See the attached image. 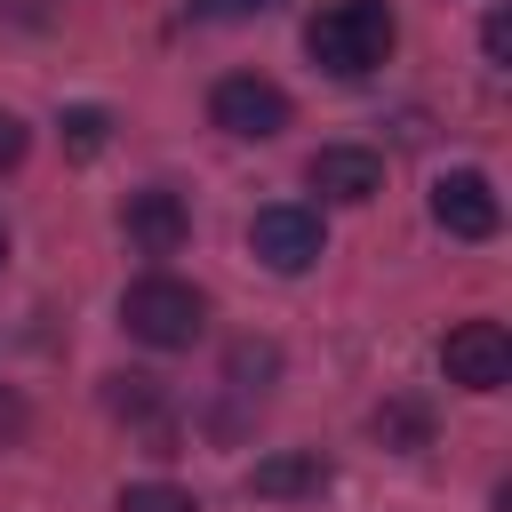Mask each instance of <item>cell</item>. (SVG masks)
<instances>
[{
	"label": "cell",
	"instance_id": "obj_9",
	"mask_svg": "<svg viewBox=\"0 0 512 512\" xmlns=\"http://www.w3.org/2000/svg\"><path fill=\"white\" fill-rule=\"evenodd\" d=\"M248 488L272 496V504H288V496H320V488H328V464H320L312 448H280V456H264V464L248 472Z\"/></svg>",
	"mask_w": 512,
	"mask_h": 512
},
{
	"label": "cell",
	"instance_id": "obj_3",
	"mask_svg": "<svg viewBox=\"0 0 512 512\" xmlns=\"http://www.w3.org/2000/svg\"><path fill=\"white\" fill-rule=\"evenodd\" d=\"M248 248H256V264H264V272H312V264H320V248H328V232H320V216H312V208L272 200V208H256Z\"/></svg>",
	"mask_w": 512,
	"mask_h": 512
},
{
	"label": "cell",
	"instance_id": "obj_10",
	"mask_svg": "<svg viewBox=\"0 0 512 512\" xmlns=\"http://www.w3.org/2000/svg\"><path fill=\"white\" fill-rule=\"evenodd\" d=\"M56 128H64V152H72V160H96V152L112 144V112H104V104H64Z\"/></svg>",
	"mask_w": 512,
	"mask_h": 512
},
{
	"label": "cell",
	"instance_id": "obj_11",
	"mask_svg": "<svg viewBox=\"0 0 512 512\" xmlns=\"http://www.w3.org/2000/svg\"><path fill=\"white\" fill-rule=\"evenodd\" d=\"M224 376H232L240 392H264V384L280 376V344H256V336H240V344L224 352Z\"/></svg>",
	"mask_w": 512,
	"mask_h": 512
},
{
	"label": "cell",
	"instance_id": "obj_14",
	"mask_svg": "<svg viewBox=\"0 0 512 512\" xmlns=\"http://www.w3.org/2000/svg\"><path fill=\"white\" fill-rule=\"evenodd\" d=\"M480 48H488V64H512V16H504V8L480 24Z\"/></svg>",
	"mask_w": 512,
	"mask_h": 512
},
{
	"label": "cell",
	"instance_id": "obj_6",
	"mask_svg": "<svg viewBox=\"0 0 512 512\" xmlns=\"http://www.w3.org/2000/svg\"><path fill=\"white\" fill-rule=\"evenodd\" d=\"M432 224H440L448 240H488V232L504 224L496 184H488L480 168H448V176L432 184Z\"/></svg>",
	"mask_w": 512,
	"mask_h": 512
},
{
	"label": "cell",
	"instance_id": "obj_5",
	"mask_svg": "<svg viewBox=\"0 0 512 512\" xmlns=\"http://www.w3.org/2000/svg\"><path fill=\"white\" fill-rule=\"evenodd\" d=\"M208 112H216V128H224V136H240V144H264V136H280V128H288V96H280L272 80H256V72L216 80Z\"/></svg>",
	"mask_w": 512,
	"mask_h": 512
},
{
	"label": "cell",
	"instance_id": "obj_8",
	"mask_svg": "<svg viewBox=\"0 0 512 512\" xmlns=\"http://www.w3.org/2000/svg\"><path fill=\"white\" fill-rule=\"evenodd\" d=\"M120 224H128V240H136L144 256H176V248H184V232H192V216H184V200H176L168 184H144V192H128Z\"/></svg>",
	"mask_w": 512,
	"mask_h": 512
},
{
	"label": "cell",
	"instance_id": "obj_7",
	"mask_svg": "<svg viewBox=\"0 0 512 512\" xmlns=\"http://www.w3.org/2000/svg\"><path fill=\"white\" fill-rule=\"evenodd\" d=\"M304 176H312V192H328V200H376V192H384V160H376L368 144H320V152L304 160Z\"/></svg>",
	"mask_w": 512,
	"mask_h": 512
},
{
	"label": "cell",
	"instance_id": "obj_12",
	"mask_svg": "<svg viewBox=\"0 0 512 512\" xmlns=\"http://www.w3.org/2000/svg\"><path fill=\"white\" fill-rule=\"evenodd\" d=\"M376 432H384V448H424V440H432V416H424L416 400H384V408H376Z\"/></svg>",
	"mask_w": 512,
	"mask_h": 512
},
{
	"label": "cell",
	"instance_id": "obj_16",
	"mask_svg": "<svg viewBox=\"0 0 512 512\" xmlns=\"http://www.w3.org/2000/svg\"><path fill=\"white\" fill-rule=\"evenodd\" d=\"M200 8H208V16H264L272 0H200Z\"/></svg>",
	"mask_w": 512,
	"mask_h": 512
},
{
	"label": "cell",
	"instance_id": "obj_15",
	"mask_svg": "<svg viewBox=\"0 0 512 512\" xmlns=\"http://www.w3.org/2000/svg\"><path fill=\"white\" fill-rule=\"evenodd\" d=\"M24 144H32V136H24V120H16V112H0V168H16V160H24Z\"/></svg>",
	"mask_w": 512,
	"mask_h": 512
},
{
	"label": "cell",
	"instance_id": "obj_1",
	"mask_svg": "<svg viewBox=\"0 0 512 512\" xmlns=\"http://www.w3.org/2000/svg\"><path fill=\"white\" fill-rule=\"evenodd\" d=\"M304 56H312L320 72H336V80L376 72V64L392 56V8H384V0H336V8H320V16L304 24Z\"/></svg>",
	"mask_w": 512,
	"mask_h": 512
},
{
	"label": "cell",
	"instance_id": "obj_13",
	"mask_svg": "<svg viewBox=\"0 0 512 512\" xmlns=\"http://www.w3.org/2000/svg\"><path fill=\"white\" fill-rule=\"evenodd\" d=\"M120 512H192V496L168 480H136V488H120Z\"/></svg>",
	"mask_w": 512,
	"mask_h": 512
},
{
	"label": "cell",
	"instance_id": "obj_2",
	"mask_svg": "<svg viewBox=\"0 0 512 512\" xmlns=\"http://www.w3.org/2000/svg\"><path fill=\"white\" fill-rule=\"evenodd\" d=\"M120 320H128V336H136V344H152V352H184V344L208 328V296H200V288H184V280H168V272H152V280H136V288H128Z\"/></svg>",
	"mask_w": 512,
	"mask_h": 512
},
{
	"label": "cell",
	"instance_id": "obj_17",
	"mask_svg": "<svg viewBox=\"0 0 512 512\" xmlns=\"http://www.w3.org/2000/svg\"><path fill=\"white\" fill-rule=\"evenodd\" d=\"M16 424H24V416H16V400H0V432H16Z\"/></svg>",
	"mask_w": 512,
	"mask_h": 512
},
{
	"label": "cell",
	"instance_id": "obj_18",
	"mask_svg": "<svg viewBox=\"0 0 512 512\" xmlns=\"http://www.w3.org/2000/svg\"><path fill=\"white\" fill-rule=\"evenodd\" d=\"M0 256H8V232H0Z\"/></svg>",
	"mask_w": 512,
	"mask_h": 512
},
{
	"label": "cell",
	"instance_id": "obj_4",
	"mask_svg": "<svg viewBox=\"0 0 512 512\" xmlns=\"http://www.w3.org/2000/svg\"><path fill=\"white\" fill-rule=\"evenodd\" d=\"M440 368H448V384H464V392H504V384H512V336H504L496 320H456L448 344H440Z\"/></svg>",
	"mask_w": 512,
	"mask_h": 512
}]
</instances>
